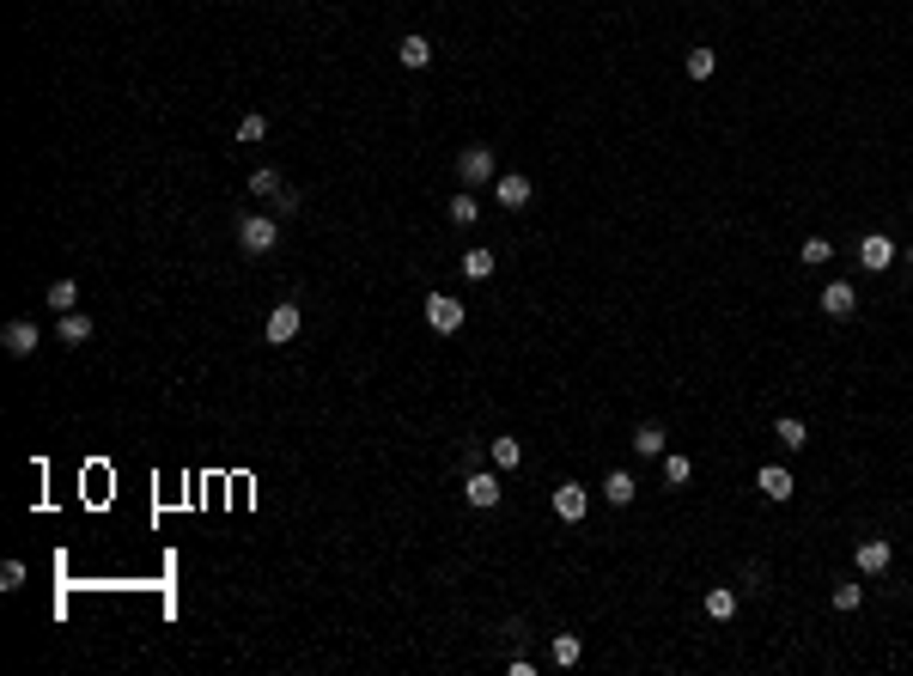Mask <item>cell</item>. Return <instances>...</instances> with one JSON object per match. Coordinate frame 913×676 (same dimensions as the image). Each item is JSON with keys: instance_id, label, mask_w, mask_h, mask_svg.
<instances>
[{"instance_id": "cell-1", "label": "cell", "mask_w": 913, "mask_h": 676, "mask_svg": "<svg viewBox=\"0 0 913 676\" xmlns=\"http://www.w3.org/2000/svg\"><path fill=\"white\" fill-rule=\"evenodd\" d=\"M237 244H244V256H269L274 244H280V226H274L269 213H250V220H237Z\"/></svg>"}, {"instance_id": "cell-2", "label": "cell", "mask_w": 913, "mask_h": 676, "mask_svg": "<svg viewBox=\"0 0 913 676\" xmlns=\"http://www.w3.org/2000/svg\"><path fill=\"white\" fill-rule=\"evenodd\" d=\"M457 177H463L469 189L494 183V146H463V153H457Z\"/></svg>"}, {"instance_id": "cell-3", "label": "cell", "mask_w": 913, "mask_h": 676, "mask_svg": "<svg viewBox=\"0 0 913 676\" xmlns=\"http://www.w3.org/2000/svg\"><path fill=\"white\" fill-rule=\"evenodd\" d=\"M427 323H433L439 336H457V330H463V299H451V293H427Z\"/></svg>"}, {"instance_id": "cell-4", "label": "cell", "mask_w": 913, "mask_h": 676, "mask_svg": "<svg viewBox=\"0 0 913 676\" xmlns=\"http://www.w3.org/2000/svg\"><path fill=\"white\" fill-rule=\"evenodd\" d=\"M299 330H304V311H299V305H274L269 323H262V336H269L274 347H286V341L299 336Z\"/></svg>"}, {"instance_id": "cell-5", "label": "cell", "mask_w": 913, "mask_h": 676, "mask_svg": "<svg viewBox=\"0 0 913 676\" xmlns=\"http://www.w3.org/2000/svg\"><path fill=\"white\" fill-rule=\"evenodd\" d=\"M895 256H901V250H895V238H889V232H865V238H859V263H865L871 274L889 269Z\"/></svg>"}, {"instance_id": "cell-6", "label": "cell", "mask_w": 913, "mask_h": 676, "mask_svg": "<svg viewBox=\"0 0 913 676\" xmlns=\"http://www.w3.org/2000/svg\"><path fill=\"white\" fill-rule=\"evenodd\" d=\"M755 488H761V494H768L774 506H785V500L798 494V481H792V470H779V463H761V470H755Z\"/></svg>"}, {"instance_id": "cell-7", "label": "cell", "mask_w": 913, "mask_h": 676, "mask_svg": "<svg viewBox=\"0 0 913 676\" xmlns=\"http://www.w3.org/2000/svg\"><path fill=\"white\" fill-rule=\"evenodd\" d=\"M585 512H591V494H585L578 481H560V488H554V518H567V524H578Z\"/></svg>"}, {"instance_id": "cell-8", "label": "cell", "mask_w": 913, "mask_h": 676, "mask_svg": "<svg viewBox=\"0 0 913 676\" xmlns=\"http://www.w3.org/2000/svg\"><path fill=\"white\" fill-rule=\"evenodd\" d=\"M852 561H859V573H889V561H895V548L883 537H865L859 548H852Z\"/></svg>"}, {"instance_id": "cell-9", "label": "cell", "mask_w": 913, "mask_h": 676, "mask_svg": "<svg viewBox=\"0 0 913 676\" xmlns=\"http://www.w3.org/2000/svg\"><path fill=\"white\" fill-rule=\"evenodd\" d=\"M822 311H828V317H852V311H859V287H852V280H828V287H822Z\"/></svg>"}, {"instance_id": "cell-10", "label": "cell", "mask_w": 913, "mask_h": 676, "mask_svg": "<svg viewBox=\"0 0 913 676\" xmlns=\"http://www.w3.org/2000/svg\"><path fill=\"white\" fill-rule=\"evenodd\" d=\"M463 494H469V506H481V512L500 506V475H494V470H475L469 481H463Z\"/></svg>"}, {"instance_id": "cell-11", "label": "cell", "mask_w": 913, "mask_h": 676, "mask_svg": "<svg viewBox=\"0 0 913 676\" xmlns=\"http://www.w3.org/2000/svg\"><path fill=\"white\" fill-rule=\"evenodd\" d=\"M0 347H6L12 360H31V354H37V323H25V317H19V323H6Z\"/></svg>"}, {"instance_id": "cell-12", "label": "cell", "mask_w": 913, "mask_h": 676, "mask_svg": "<svg viewBox=\"0 0 913 676\" xmlns=\"http://www.w3.org/2000/svg\"><path fill=\"white\" fill-rule=\"evenodd\" d=\"M634 494H640V481H634L627 470H609L603 475V500H609V506H634Z\"/></svg>"}, {"instance_id": "cell-13", "label": "cell", "mask_w": 913, "mask_h": 676, "mask_svg": "<svg viewBox=\"0 0 913 676\" xmlns=\"http://www.w3.org/2000/svg\"><path fill=\"white\" fill-rule=\"evenodd\" d=\"M396 62H403V68H427V62H433V43H427L420 31H408L403 43H396Z\"/></svg>"}, {"instance_id": "cell-14", "label": "cell", "mask_w": 913, "mask_h": 676, "mask_svg": "<svg viewBox=\"0 0 913 676\" xmlns=\"http://www.w3.org/2000/svg\"><path fill=\"white\" fill-rule=\"evenodd\" d=\"M494 196H500V207H524L530 202V177H494Z\"/></svg>"}, {"instance_id": "cell-15", "label": "cell", "mask_w": 913, "mask_h": 676, "mask_svg": "<svg viewBox=\"0 0 913 676\" xmlns=\"http://www.w3.org/2000/svg\"><path fill=\"white\" fill-rule=\"evenodd\" d=\"M55 336L68 341V347H86L92 341V317H79V311H62V330Z\"/></svg>"}, {"instance_id": "cell-16", "label": "cell", "mask_w": 913, "mask_h": 676, "mask_svg": "<svg viewBox=\"0 0 913 676\" xmlns=\"http://www.w3.org/2000/svg\"><path fill=\"white\" fill-rule=\"evenodd\" d=\"M774 439L785 445V451H804V445H810V433H804V421H798V414H785V421H774Z\"/></svg>"}, {"instance_id": "cell-17", "label": "cell", "mask_w": 913, "mask_h": 676, "mask_svg": "<svg viewBox=\"0 0 913 676\" xmlns=\"http://www.w3.org/2000/svg\"><path fill=\"white\" fill-rule=\"evenodd\" d=\"M707 615H712V622H731V615H737V591H731V585H712V591H707Z\"/></svg>"}, {"instance_id": "cell-18", "label": "cell", "mask_w": 913, "mask_h": 676, "mask_svg": "<svg viewBox=\"0 0 913 676\" xmlns=\"http://www.w3.org/2000/svg\"><path fill=\"white\" fill-rule=\"evenodd\" d=\"M494 269H500V263H494V250H481V244H475V250H463V280H487Z\"/></svg>"}, {"instance_id": "cell-19", "label": "cell", "mask_w": 913, "mask_h": 676, "mask_svg": "<svg viewBox=\"0 0 913 676\" xmlns=\"http://www.w3.org/2000/svg\"><path fill=\"white\" fill-rule=\"evenodd\" d=\"M664 439H670V433H664L658 421H645L640 433H634V451H640V457H664Z\"/></svg>"}, {"instance_id": "cell-20", "label": "cell", "mask_w": 913, "mask_h": 676, "mask_svg": "<svg viewBox=\"0 0 913 676\" xmlns=\"http://www.w3.org/2000/svg\"><path fill=\"white\" fill-rule=\"evenodd\" d=\"M487 457H494V470H518V463H524V445L518 439H487Z\"/></svg>"}, {"instance_id": "cell-21", "label": "cell", "mask_w": 913, "mask_h": 676, "mask_svg": "<svg viewBox=\"0 0 913 676\" xmlns=\"http://www.w3.org/2000/svg\"><path fill=\"white\" fill-rule=\"evenodd\" d=\"M250 196H262V202H280V196H286L280 171H250Z\"/></svg>"}, {"instance_id": "cell-22", "label": "cell", "mask_w": 913, "mask_h": 676, "mask_svg": "<svg viewBox=\"0 0 913 676\" xmlns=\"http://www.w3.org/2000/svg\"><path fill=\"white\" fill-rule=\"evenodd\" d=\"M578 658H585V640H578V634H554V664H560V671H573Z\"/></svg>"}, {"instance_id": "cell-23", "label": "cell", "mask_w": 913, "mask_h": 676, "mask_svg": "<svg viewBox=\"0 0 913 676\" xmlns=\"http://www.w3.org/2000/svg\"><path fill=\"white\" fill-rule=\"evenodd\" d=\"M688 475H694V463H688L682 451H664V481H670V488H682Z\"/></svg>"}, {"instance_id": "cell-24", "label": "cell", "mask_w": 913, "mask_h": 676, "mask_svg": "<svg viewBox=\"0 0 913 676\" xmlns=\"http://www.w3.org/2000/svg\"><path fill=\"white\" fill-rule=\"evenodd\" d=\"M798 256H804L810 269H822V263L834 256V244H828V238H804V244H798Z\"/></svg>"}, {"instance_id": "cell-25", "label": "cell", "mask_w": 913, "mask_h": 676, "mask_svg": "<svg viewBox=\"0 0 913 676\" xmlns=\"http://www.w3.org/2000/svg\"><path fill=\"white\" fill-rule=\"evenodd\" d=\"M712 68H718L712 49H688V79H712Z\"/></svg>"}, {"instance_id": "cell-26", "label": "cell", "mask_w": 913, "mask_h": 676, "mask_svg": "<svg viewBox=\"0 0 913 676\" xmlns=\"http://www.w3.org/2000/svg\"><path fill=\"white\" fill-rule=\"evenodd\" d=\"M73 305H79V287L73 280H55L49 287V311H73Z\"/></svg>"}, {"instance_id": "cell-27", "label": "cell", "mask_w": 913, "mask_h": 676, "mask_svg": "<svg viewBox=\"0 0 913 676\" xmlns=\"http://www.w3.org/2000/svg\"><path fill=\"white\" fill-rule=\"evenodd\" d=\"M475 213H481L475 189H469V196H451V220H457V226H475Z\"/></svg>"}, {"instance_id": "cell-28", "label": "cell", "mask_w": 913, "mask_h": 676, "mask_svg": "<svg viewBox=\"0 0 913 676\" xmlns=\"http://www.w3.org/2000/svg\"><path fill=\"white\" fill-rule=\"evenodd\" d=\"M859 604H865V585L841 579V585H834V609H859Z\"/></svg>"}, {"instance_id": "cell-29", "label": "cell", "mask_w": 913, "mask_h": 676, "mask_svg": "<svg viewBox=\"0 0 913 676\" xmlns=\"http://www.w3.org/2000/svg\"><path fill=\"white\" fill-rule=\"evenodd\" d=\"M262 135H269V116H244V122H237V140H244V146H256Z\"/></svg>"}, {"instance_id": "cell-30", "label": "cell", "mask_w": 913, "mask_h": 676, "mask_svg": "<svg viewBox=\"0 0 913 676\" xmlns=\"http://www.w3.org/2000/svg\"><path fill=\"white\" fill-rule=\"evenodd\" d=\"M19 585H25V561H6L0 567V591H19Z\"/></svg>"}]
</instances>
